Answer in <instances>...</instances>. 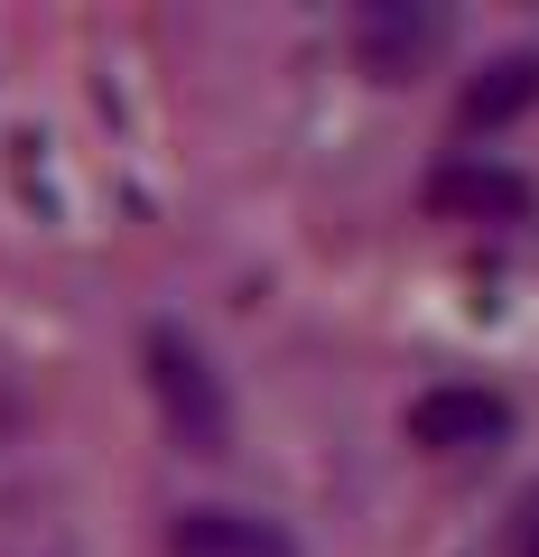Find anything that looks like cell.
Instances as JSON below:
<instances>
[{
  "instance_id": "cell-1",
  "label": "cell",
  "mask_w": 539,
  "mask_h": 557,
  "mask_svg": "<svg viewBox=\"0 0 539 557\" xmlns=\"http://www.w3.org/2000/svg\"><path fill=\"white\" fill-rule=\"evenodd\" d=\"M149 391H159V409H168V428H177V446H196V456H215L223 446V428H233V409H223V381H215V362L196 354L186 335H149Z\"/></svg>"
},
{
  "instance_id": "cell-2",
  "label": "cell",
  "mask_w": 539,
  "mask_h": 557,
  "mask_svg": "<svg viewBox=\"0 0 539 557\" xmlns=\"http://www.w3.org/2000/svg\"><path fill=\"white\" fill-rule=\"evenodd\" d=\"M438 47H446V10H419V0H372V10H354V57L372 75H419Z\"/></svg>"
},
{
  "instance_id": "cell-3",
  "label": "cell",
  "mask_w": 539,
  "mask_h": 557,
  "mask_svg": "<svg viewBox=\"0 0 539 557\" xmlns=\"http://www.w3.org/2000/svg\"><path fill=\"white\" fill-rule=\"evenodd\" d=\"M409 437L438 446V456H475V446L512 437V409H502L493 391H428L419 409H409Z\"/></svg>"
},
{
  "instance_id": "cell-4",
  "label": "cell",
  "mask_w": 539,
  "mask_h": 557,
  "mask_svg": "<svg viewBox=\"0 0 539 557\" xmlns=\"http://www.w3.org/2000/svg\"><path fill=\"white\" fill-rule=\"evenodd\" d=\"M168 557H298V539L260 511H177Z\"/></svg>"
},
{
  "instance_id": "cell-5",
  "label": "cell",
  "mask_w": 539,
  "mask_h": 557,
  "mask_svg": "<svg viewBox=\"0 0 539 557\" xmlns=\"http://www.w3.org/2000/svg\"><path fill=\"white\" fill-rule=\"evenodd\" d=\"M428 205H438V214H493V223H520V214H530V186H520L502 159H465V168H438Z\"/></svg>"
},
{
  "instance_id": "cell-6",
  "label": "cell",
  "mask_w": 539,
  "mask_h": 557,
  "mask_svg": "<svg viewBox=\"0 0 539 557\" xmlns=\"http://www.w3.org/2000/svg\"><path fill=\"white\" fill-rule=\"evenodd\" d=\"M520 102H539V57H502V65H483V84L465 94V131H502Z\"/></svg>"
},
{
  "instance_id": "cell-7",
  "label": "cell",
  "mask_w": 539,
  "mask_h": 557,
  "mask_svg": "<svg viewBox=\"0 0 539 557\" xmlns=\"http://www.w3.org/2000/svg\"><path fill=\"white\" fill-rule=\"evenodd\" d=\"M512 548H520V557H539V493L520 502V539H512Z\"/></svg>"
}]
</instances>
